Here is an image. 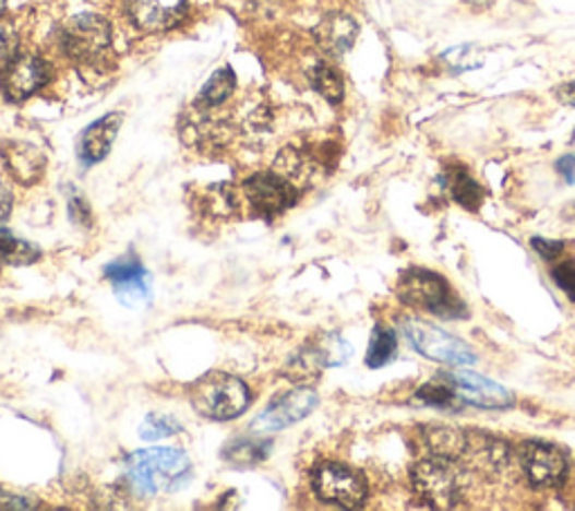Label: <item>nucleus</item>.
Masks as SVG:
<instances>
[{
	"mask_svg": "<svg viewBox=\"0 0 575 511\" xmlns=\"http://www.w3.org/2000/svg\"><path fill=\"white\" fill-rule=\"evenodd\" d=\"M311 84L331 104H339L344 97V82L339 78V72L326 63H318L311 70Z\"/></svg>",
	"mask_w": 575,
	"mask_h": 511,
	"instance_id": "nucleus-24",
	"label": "nucleus"
},
{
	"mask_svg": "<svg viewBox=\"0 0 575 511\" xmlns=\"http://www.w3.org/2000/svg\"><path fill=\"white\" fill-rule=\"evenodd\" d=\"M243 197L263 216H277L290 210L297 199V186L279 171L254 174L243 182Z\"/></svg>",
	"mask_w": 575,
	"mask_h": 511,
	"instance_id": "nucleus-8",
	"label": "nucleus"
},
{
	"mask_svg": "<svg viewBox=\"0 0 575 511\" xmlns=\"http://www.w3.org/2000/svg\"><path fill=\"white\" fill-rule=\"evenodd\" d=\"M452 381L458 399L466 401L470 406L486 408V411H506L515 406V396L504 385L494 383L481 375L475 372H454L447 375Z\"/></svg>",
	"mask_w": 575,
	"mask_h": 511,
	"instance_id": "nucleus-12",
	"label": "nucleus"
},
{
	"mask_svg": "<svg viewBox=\"0 0 575 511\" xmlns=\"http://www.w3.org/2000/svg\"><path fill=\"white\" fill-rule=\"evenodd\" d=\"M313 491L315 496L342 509H358L364 504L369 487L360 471L342 462H322L313 471Z\"/></svg>",
	"mask_w": 575,
	"mask_h": 511,
	"instance_id": "nucleus-6",
	"label": "nucleus"
},
{
	"mask_svg": "<svg viewBox=\"0 0 575 511\" xmlns=\"http://www.w3.org/2000/svg\"><path fill=\"white\" fill-rule=\"evenodd\" d=\"M3 163L10 176L16 182H21V186H34V182L41 180L48 167V158L44 156V152L34 147V144L21 142V140L5 142Z\"/></svg>",
	"mask_w": 575,
	"mask_h": 511,
	"instance_id": "nucleus-15",
	"label": "nucleus"
},
{
	"mask_svg": "<svg viewBox=\"0 0 575 511\" xmlns=\"http://www.w3.org/2000/svg\"><path fill=\"white\" fill-rule=\"evenodd\" d=\"M532 250L540 254L542 260L553 262L555 258H560L562 250H564V241H555V239H544V237H532L530 239Z\"/></svg>",
	"mask_w": 575,
	"mask_h": 511,
	"instance_id": "nucleus-32",
	"label": "nucleus"
},
{
	"mask_svg": "<svg viewBox=\"0 0 575 511\" xmlns=\"http://www.w3.org/2000/svg\"><path fill=\"white\" fill-rule=\"evenodd\" d=\"M235 91H237V75H235L232 68L225 66V68H218L214 75L207 80V84L203 86V93H201V102L207 106H220L229 97H232Z\"/></svg>",
	"mask_w": 575,
	"mask_h": 511,
	"instance_id": "nucleus-23",
	"label": "nucleus"
},
{
	"mask_svg": "<svg viewBox=\"0 0 575 511\" xmlns=\"http://www.w3.org/2000/svg\"><path fill=\"white\" fill-rule=\"evenodd\" d=\"M396 352H398L396 332L390 330V326L378 324L375 330H373V334H371L369 349H367V365H369V368L371 370L385 368V365H390L396 358Z\"/></svg>",
	"mask_w": 575,
	"mask_h": 511,
	"instance_id": "nucleus-20",
	"label": "nucleus"
},
{
	"mask_svg": "<svg viewBox=\"0 0 575 511\" xmlns=\"http://www.w3.org/2000/svg\"><path fill=\"white\" fill-rule=\"evenodd\" d=\"M68 212L76 226L88 228L93 224V214L84 197H68Z\"/></svg>",
	"mask_w": 575,
	"mask_h": 511,
	"instance_id": "nucleus-31",
	"label": "nucleus"
},
{
	"mask_svg": "<svg viewBox=\"0 0 575 511\" xmlns=\"http://www.w3.org/2000/svg\"><path fill=\"white\" fill-rule=\"evenodd\" d=\"M191 478V460L180 449H144L127 460V483L140 498L180 491Z\"/></svg>",
	"mask_w": 575,
	"mask_h": 511,
	"instance_id": "nucleus-1",
	"label": "nucleus"
},
{
	"mask_svg": "<svg viewBox=\"0 0 575 511\" xmlns=\"http://www.w3.org/2000/svg\"><path fill=\"white\" fill-rule=\"evenodd\" d=\"M420 442H423V449L432 457L458 460L468 453L470 435L456 426L434 424V426H423V430H420Z\"/></svg>",
	"mask_w": 575,
	"mask_h": 511,
	"instance_id": "nucleus-17",
	"label": "nucleus"
},
{
	"mask_svg": "<svg viewBox=\"0 0 575 511\" xmlns=\"http://www.w3.org/2000/svg\"><path fill=\"white\" fill-rule=\"evenodd\" d=\"M5 5H8V0H0V14H3V10H5Z\"/></svg>",
	"mask_w": 575,
	"mask_h": 511,
	"instance_id": "nucleus-37",
	"label": "nucleus"
},
{
	"mask_svg": "<svg viewBox=\"0 0 575 511\" xmlns=\"http://www.w3.org/2000/svg\"><path fill=\"white\" fill-rule=\"evenodd\" d=\"M10 212H12V194L5 188V182L0 180V224L5 222V218L10 216Z\"/></svg>",
	"mask_w": 575,
	"mask_h": 511,
	"instance_id": "nucleus-35",
	"label": "nucleus"
},
{
	"mask_svg": "<svg viewBox=\"0 0 575 511\" xmlns=\"http://www.w3.org/2000/svg\"><path fill=\"white\" fill-rule=\"evenodd\" d=\"M110 39L108 21L97 14L74 16L59 32L63 55L76 63H97L110 50Z\"/></svg>",
	"mask_w": 575,
	"mask_h": 511,
	"instance_id": "nucleus-7",
	"label": "nucleus"
},
{
	"mask_svg": "<svg viewBox=\"0 0 575 511\" xmlns=\"http://www.w3.org/2000/svg\"><path fill=\"white\" fill-rule=\"evenodd\" d=\"M555 97H558L564 106L575 108V82H568V84L558 86V88H555Z\"/></svg>",
	"mask_w": 575,
	"mask_h": 511,
	"instance_id": "nucleus-36",
	"label": "nucleus"
},
{
	"mask_svg": "<svg viewBox=\"0 0 575 511\" xmlns=\"http://www.w3.org/2000/svg\"><path fill=\"white\" fill-rule=\"evenodd\" d=\"M571 142H573V147H575V131H573V140Z\"/></svg>",
	"mask_w": 575,
	"mask_h": 511,
	"instance_id": "nucleus-38",
	"label": "nucleus"
},
{
	"mask_svg": "<svg viewBox=\"0 0 575 511\" xmlns=\"http://www.w3.org/2000/svg\"><path fill=\"white\" fill-rule=\"evenodd\" d=\"M445 381H447V385H443L441 381H436V383H428V385H423V388H420L418 392H416V396H418V401H423V404H428V406H434V408H452V404H454V399L458 396L456 392H452V381L445 377Z\"/></svg>",
	"mask_w": 575,
	"mask_h": 511,
	"instance_id": "nucleus-27",
	"label": "nucleus"
},
{
	"mask_svg": "<svg viewBox=\"0 0 575 511\" xmlns=\"http://www.w3.org/2000/svg\"><path fill=\"white\" fill-rule=\"evenodd\" d=\"M358 32H360L358 23L351 16L331 14L318 25L315 36H318V44L322 46V50L339 57L354 48L358 39Z\"/></svg>",
	"mask_w": 575,
	"mask_h": 511,
	"instance_id": "nucleus-18",
	"label": "nucleus"
},
{
	"mask_svg": "<svg viewBox=\"0 0 575 511\" xmlns=\"http://www.w3.org/2000/svg\"><path fill=\"white\" fill-rule=\"evenodd\" d=\"M411 487L434 509H454L464 498V483L454 460L430 457L411 466Z\"/></svg>",
	"mask_w": 575,
	"mask_h": 511,
	"instance_id": "nucleus-4",
	"label": "nucleus"
},
{
	"mask_svg": "<svg viewBox=\"0 0 575 511\" xmlns=\"http://www.w3.org/2000/svg\"><path fill=\"white\" fill-rule=\"evenodd\" d=\"M34 507H36V502L32 498L0 489V509H34Z\"/></svg>",
	"mask_w": 575,
	"mask_h": 511,
	"instance_id": "nucleus-33",
	"label": "nucleus"
},
{
	"mask_svg": "<svg viewBox=\"0 0 575 511\" xmlns=\"http://www.w3.org/2000/svg\"><path fill=\"white\" fill-rule=\"evenodd\" d=\"M320 404V396L311 388H295L281 399H277L273 406H267L254 421L252 432L254 435H267V432H279L290 428L292 424L309 417Z\"/></svg>",
	"mask_w": 575,
	"mask_h": 511,
	"instance_id": "nucleus-9",
	"label": "nucleus"
},
{
	"mask_svg": "<svg viewBox=\"0 0 575 511\" xmlns=\"http://www.w3.org/2000/svg\"><path fill=\"white\" fill-rule=\"evenodd\" d=\"M443 59L450 61V66H454L456 70H472V68H479L483 61V57L472 46L452 48L450 52L443 55Z\"/></svg>",
	"mask_w": 575,
	"mask_h": 511,
	"instance_id": "nucleus-29",
	"label": "nucleus"
},
{
	"mask_svg": "<svg viewBox=\"0 0 575 511\" xmlns=\"http://www.w3.org/2000/svg\"><path fill=\"white\" fill-rule=\"evenodd\" d=\"M522 471L532 487L551 489L564 483L568 462L562 449L547 442H526L519 451Z\"/></svg>",
	"mask_w": 575,
	"mask_h": 511,
	"instance_id": "nucleus-11",
	"label": "nucleus"
},
{
	"mask_svg": "<svg viewBox=\"0 0 575 511\" xmlns=\"http://www.w3.org/2000/svg\"><path fill=\"white\" fill-rule=\"evenodd\" d=\"M555 169L568 182V186H573V182H575V156H562L555 163Z\"/></svg>",
	"mask_w": 575,
	"mask_h": 511,
	"instance_id": "nucleus-34",
	"label": "nucleus"
},
{
	"mask_svg": "<svg viewBox=\"0 0 575 511\" xmlns=\"http://www.w3.org/2000/svg\"><path fill=\"white\" fill-rule=\"evenodd\" d=\"M182 426L169 417V415H158V413H153L148 415L142 426H140V437L146 442H156V440H163V437H171L176 432H180Z\"/></svg>",
	"mask_w": 575,
	"mask_h": 511,
	"instance_id": "nucleus-25",
	"label": "nucleus"
},
{
	"mask_svg": "<svg viewBox=\"0 0 575 511\" xmlns=\"http://www.w3.org/2000/svg\"><path fill=\"white\" fill-rule=\"evenodd\" d=\"M267 453H271V442L252 440V437H241V440L229 442L223 451V457L237 466H254L261 464Z\"/></svg>",
	"mask_w": 575,
	"mask_h": 511,
	"instance_id": "nucleus-22",
	"label": "nucleus"
},
{
	"mask_svg": "<svg viewBox=\"0 0 575 511\" xmlns=\"http://www.w3.org/2000/svg\"><path fill=\"white\" fill-rule=\"evenodd\" d=\"M122 127V114H108L101 120L93 122L80 140V156L86 165H95L101 163L110 150H112V142L118 138Z\"/></svg>",
	"mask_w": 575,
	"mask_h": 511,
	"instance_id": "nucleus-16",
	"label": "nucleus"
},
{
	"mask_svg": "<svg viewBox=\"0 0 575 511\" xmlns=\"http://www.w3.org/2000/svg\"><path fill=\"white\" fill-rule=\"evenodd\" d=\"M129 19L146 34H158L178 27L189 12L187 0H129Z\"/></svg>",
	"mask_w": 575,
	"mask_h": 511,
	"instance_id": "nucleus-13",
	"label": "nucleus"
},
{
	"mask_svg": "<svg viewBox=\"0 0 575 511\" xmlns=\"http://www.w3.org/2000/svg\"><path fill=\"white\" fill-rule=\"evenodd\" d=\"M318 345H320L322 356L326 360V368H337V365H344L354 354V347L337 334H328V336L320 338Z\"/></svg>",
	"mask_w": 575,
	"mask_h": 511,
	"instance_id": "nucleus-26",
	"label": "nucleus"
},
{
	"mask_svg": "<svg viewBox=\"0 0 575 511\" xmlns=\"http://www.w3.org/2000/svg\"><path fill=\"white\" fill-rule=\"evenodd\" d=\"M38 260H41V250L34 243L14 237L10 230H0V264L29 266Z\"/></svg>",
	"mask_w": 575,
	"mask_h": 511,
	"instance_id": "nucleus-21",
	"label": "nucleus"
},
{
	"mask_svg": "<svg viewBox=\"0 0 575 511\" xmlns=\"http://www.w3.org/2000/svg\"><path fill=\"white\" fill-rule=\"evenodd\" d=\"M551 277L558 284V288L564 290L566 298L571 302H575V262L568 260V262H562L558 266H553L551 269Z\"/></svg>",
	"mask_w": 575,
	"mask_h": 511,
	"instance_id": "nucleus-30",
	"label": "nucleus"
},
{
	"mask_svg": "<svg viewBox=\"0 0 575 511\" xmlns=\"http://www.w3.org/2000/svg\"><path fill=\"white\" fill-rule=\"evenodd\" d=\"M19 55V34L14 25L0 16V72H3Z\"/></svg>",
	"mask_w": 575,
	"mask_h": 511,
	"instance_id": "nucleus-28",
	"label": "nucleus"
},
{
	"mask_svg": "<svg viewBox=\"0 0 575 511\" xmlns=\"http://www.w3.org/2000/svg\"><path fill=\"white\" fill-rule=\"evenodd\" d=\"M50 82V63L38 55H16V59L0 72V91L5 99L21 104Z\"/></svg>",
	"mask_w": 575,
	"mask_h": 511,
	"instance_id": "nucleus-10",
	"label": "nucleus"
},
{
	"mask_svg": "<svg viewBox=\"0 0 575 511\" xmlns=\"http://www.w3.org/2000/svg\"><path fill=\"white\" fill-rule=\"evenodd\" d=\"M396 296L407 307L443 318H464L468 313L464 302L452 294L450 284L428 269L411 266L403 271L396 282Z\"/></svg>",
	"mask_w": 575,
	"mask_h": 511,
	"instance_id": "nucleus-3",
	"label": "nucleus"
},
{
	"mask_svg": "<svg viewBox=\"0 0 575 511\" xmlns=\"http://www.w3.org/2000/svg\"><path fill=\"white\" fill-rule=\"evenodd\" d=\"M441 182H443L445 192L458 205L470 210V212H477L483 205V201H486V190L479 186V180L466 167H462V165H452L443 174Z\"/></svg>",
	"mask_w": 575,
	"mask_h": 511,
	"instance_id": "nucleus-19",
	"label": "nucleus"
},
{
	"mask_svg": "<svg viewBox=\"0 0 575 511\" xmlns=\"http://www.w3.org/2000/svg\"><path fill=\"white\" fill-rule=\"evenodd\" d=\"M403 332L409 338L411 347L430 360L454 365V368H468V365L477 363L475 352L464 341L443 332L441 326L407 318L403 320Z\"/></svg>",
	"mask_w": 575,
	"mask_h": 511,
	"instance_id": "nucleus-5",
	"label": "nucleus"
},
{
	"mask_svg": "<svg viewBox=\"0 0 575 511\" xmlns=\"http://www.w3.org/2000/svg\"><path fill=\"white\" fill-rule=\"evenodd\" d=\"M189 396L194 408L203 417L214 421H232L241 417L252 404V392L248 383L225 372H212L199 379L191 385Z\"/></svg>",
	"mask_w": 575,
	"mask_h": 511,
	"instance_id": "nucleus-2",
	"label": "nucleus"
},
{
	"mask_svg": "<svg viewBox=\"0 0 575 511\" xmlns=\"http://www.w3.org/2000/svg\"><path fill=\"white\" fill-rule=\"evenodd\" d=\"M106 277L112 284L115 296L120 298L127 307H137L142 302H148L151 290H148V273L140 264L135 254H124L118 262L106 266Z\"/></svg>",
	"mask_w": 575,
	"mask_h": 511,
	"instance_id": "nucleus-14",
	"label": "nucleus"
}]
</instances>
